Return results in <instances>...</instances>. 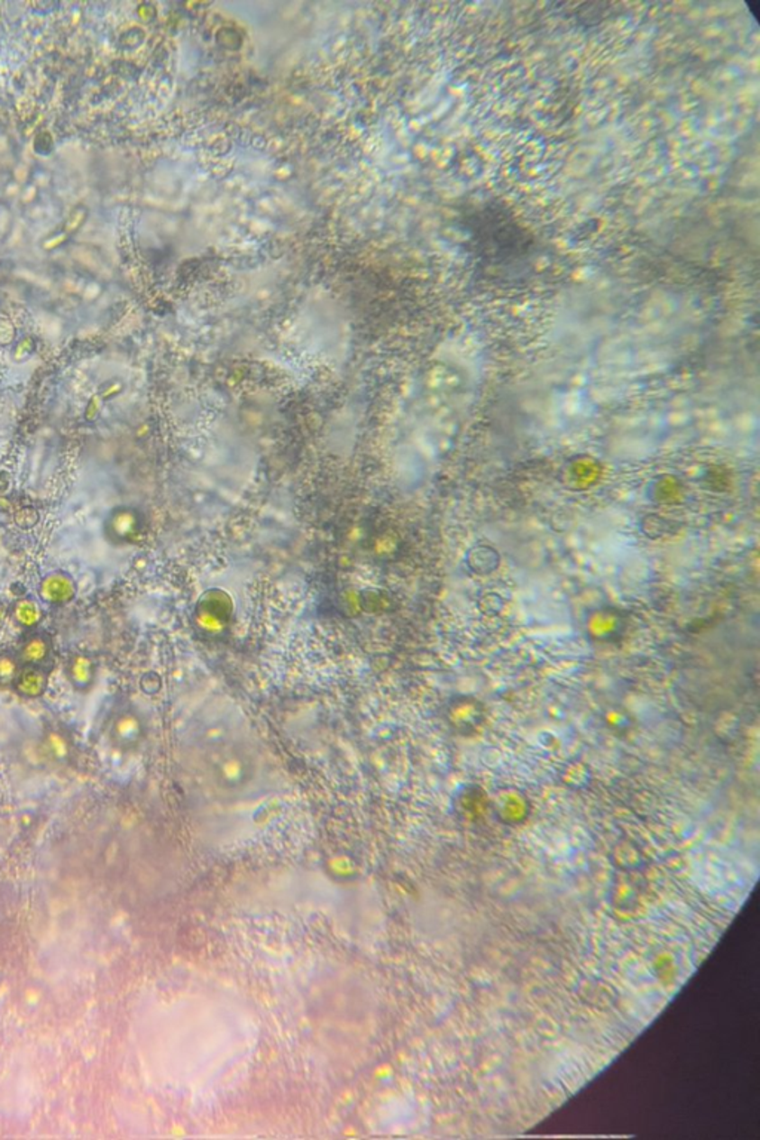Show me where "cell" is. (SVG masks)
Returning a JSON list of instances; mask_svg holds the SVG:
<instances>
[{"label":"cell","instance_id":"cell-10","mask_svg":"<svg viewBox=\"0 0 760 1140\" xmlns=\"http://www.w3.org/2000/svg\"><path fill=\"white\" fill-rule=\"evenodd\" d=\"M13 620L25 631H32L38 629L39 624L42 622V609L38 603H34L33 600H20L14 604Z\"/></svg>","mask_w":760,"mask_h":1140},{"label":"cell","instance_id":"cell-5","mask_svg":"<svg viewBox=\"0 0 760 1140\" xmlns=\"http://www.w3.org/2000/svg\"><path fill=\"white\" fill-rule=\"evenodd\" d=\"M43 755L57 765H68L75 755V744L72 735L60 726H50L45 730L41 741Z\"/></svg>","mask_w":760,"mask_h":1140},{"label":"cell","instance_id":"cell-8","mask_svg":"<svg viewBox=\"0 0 760 1140\" xmlns=\"http://www.w3.org/2000/svg\"><path fill=\"white\" fill-rule=\"evenodd\" d=\"M41 599L52 606H63L75 597V584L68 575L54 574L43 579L39 588Z\"/></svg>","mask_w":760,"mask_h":1140},{"label":"cell","instance_id":"cell-2","mask_svg":"<svg viewBox=\"0 0 760 1140\" xmlns=\"http://www.w3.org/2000/svg\"><path fill=\"white\" fill-rule=\"evenodd\" d=\"M470 226L475 248L489 254H496L499 250H511L513 254L523 256L527 250H534L532 238L526 235L523 227L509 214L498 207H481Z\"/></svg>","mask_w":760,"mask_h":1140},{"label":"cell","instance_id":"cell-9","mask_svg":"<svg viewBox=\"0 0 760 1140\" xmlns=\"http://www.w3.org/2000/svg\"><path fill=\"white\" fill-rule=\"evenodd\" d=\"M450 723L459 731L472 730L474 726L479 725L481 721V710L474 700H466L461 698L450 704L449 707Z\"/></svg>","mask_w":760,"mask_h":1140},{"label":"cell","instance_id":"cell-4","mask_svg":"<svg viewBox=\"0 0 760 1140\" xmlns=\"http://www.w3.org/2000/svg\"><path fill=\"white\" fill-rule=\"evenodd\" d=\"M17 654L22 659L23 666L48 667V668H50L52 655H54L52 639H50L47 631H41V630L27 631Z\"/></svg>","mask_w":760,"mask_h":1140},{"label":"cell","instance_id":"cell-1","mask_svg":"<svg viewBox=\"0 0 760 1140\" xmlns=\"http://www.w3.org/2000/svg\"><path fill=\"white\" fill-rule=\"evenodd\" d=\"M192 760L195 769L213 790L240 795L252 787L261 772L256 749L232 734L213 732L197 741Z\"/></svg>","mask_w":760,"mask_h":1140},{"label":"cell","instance_id":"cell-11","mask_svg":"<svg viewBox=\"0 0 760 1140\" xmlns=\"http://www.w3.org/2000/svg\"><path fill=\"white\" fill-rule=\"evenodd\" d=\"M22 668L17 652L0 650V689H13Z\"/></svg>","mask_w":760,"mask_h":1140},{"label":"cell","instance_id":"cell-7","mask_svg":"<svg viewBox=\"0 0 760 1140\" xmlns=\"http://www.w3.org/2000/svg\"><path fill=\"white\" fill-rule=\"evenodd\" d=\"M66 676L72 685L73 689L78 692H88L96 684V676H97V666L94 663V659L87 654H73L69 658L68 666H66Z\"/></svg>","mask_w":760,"mask_h":1140},{"label":"cell","instance_id":"cell-6","mask_svg":"<svg viewBox=\"0 0 760 1140\" xmlns=\"http://www.w3.org/2000/svg\"><path fill=\"white\" fill-rule=\"evenodd\" d=\"M50 675L48 667L23 666L13 689L25 700H38L48 691Z\"/></svg>","mask_w":760,"mask_h":1140},{"label":"cell","instance_id":"cell-3","mask_svg":"<svg viewBox=\"0 0 760 1140\" xmlns=\"http://www.w3.org/2000/svg\"><path fill=\"white\" fill-rule=\"evenodd\" d=\"M148 726L143 716L134 705H123L110 717L107 737L112 746L119 751H134L146 740Z\"/></svg>","mask_w":760,"mask_h":1140}]
</instances>
